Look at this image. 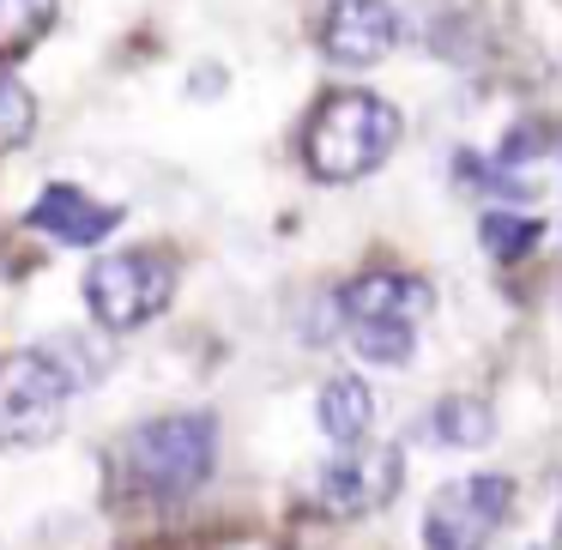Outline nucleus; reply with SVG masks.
Instances as JSON below:
<instances>
[{
	"label": "nucleus",
	"mask_w": 562,
	"mask_h": 550,
	"mask_svg": "<svg viewBox=\"0 0 562 550\" xmlns=\"http://www.w3.org/2000/svg\"><path fill=\"white\" fill-rule=\"evenodd\" d=\"M110 369V345L55 333L43 345H25L0 363V448H43L61 436L67 400L98 388Z\"/></svg>",
	"instance_id": "f257e3e1"
},
{
	"label": "nucleus",
	"mask_w": 562,
	"mask_h": 550,
	"mask_svg": "<svg viewBox=\"0 0 562 550\" xmlns=\"http://www.w3.org/2000/svg\"><path fill=\"white\" fill-rule=\"evenodd\" d=\"M400 110L363 86H345L315 103L303 127V164L315 182H363L400 146Z\"/></svg>",
	"instance_id": "f03ea898"
},
{
	"label": "nucleus",
	"mask_w": 562,
	"mask_h": 550,
	"mask_svg": "<svg viewBox=\"0 0 562 550\" xmlns=\"http://www.w3.org/2000/svg\"><path fill=\"white\" fill-rule=\"evenodd\" d=\"M218 460V417L212 412H170L151 424L127 429L115 448V472L134 496L151 502H182L212 478Z\"/></svg>",
	"instance_id": "7ed1b4c3"
},
{
	"label": "nucleus",
	"mask_w": 562,
	"mask_h": 550,
	"mask_svg": "<svg viewBox=\"0 0 562 550\" xmlns=\"http://www.w3.org/2000/svg\"><path fill=\"white\" fill-rule=\"evenodd\" d=\"M176 260L164 248H127V255H103L86 272V308L103 333H134L170 308L176 296Z\"/></svg>",
	"instance_id": "20e7f679"
},
{
	"label": "nucleus",
	"mask_w": 562,
	"mask_h": 550,
	"mask_svg": "<svg viewBox=\"0 0 562 550\" xmlns=\"http://www.w3.org/2000/svg\"><path fill=\"white\" fill-rule=\"evenodd\" d=\"M514 514V478L477 472L460 484H441L424 508V550H484Z\"/></svg>",
	"instance_id": "39448f33"
},
{
	"label": "nucleus",
	"mask_w": 562,
	"mask_h": 550,
	"mask_svg": "<svg viewBox=\"0 0 562 550\" xmlns=\"http://www.w3.org/2000/svg\"><path fill=\"white\" fill-rule=\"evenodd\" d=\"M405 484V460L393 441H369V448H357V441H345V453H333L327 465H321L315 478V496L327 514H339V520H357V514H381L393 496H400Z\"/></svg>",
	"instance_id": "423d86ee"
},
{
	"label": "nucleus",
	"mask_w": 562,
	"mask_h": 550,
	"mask_svg": "<svg viewBox=\"0 0 562 550\" xmlns=\"http://www.w3.org/2000/svg\"><path fill=\"white\" fill-rule=\"evenodd\" d=\"M333 303H339V327H375V321L424 327V315L436 308V284H429L424 272L375 267V272H357Z\"/></svg>",
	"instance_id": "0eeeda50"
},
{
	"label": "nucleus",
	"mask_w": 562,
	"mask_h": 550,
	"mask_svg": "<svg viewBox=\"0 0 562 550\" xmlns=\"http://www.w3.org/2000/svg\"><path fill=\"white\" fill-rule=\"evenodd\" d=\"M400 43V19L387 0H333L321 19V49L339 67H375Z\"/></svg>",
	"instance_id": "6e6552de"
},
{
	"label": "nucleus",
	"mask_w": 562,
	"mask_h": 550,
	"mask_svg": "<svg viewBox=\"0 0 562 550\" xmlns=\"http://www.w3.org/2000/svg\"><path fill=\"white\" fill-rule=\"evenodd\" d=\"M25 224L49 231L55 243L91 248V243H103L110 231H122V206H110V200L86 194V188H74V182H49L37 194V206L25 212Z\"/></svg>",
	"instance_id": "1a4fd4ad"
},
{
	"label": "nucleus",
	"mask_w": 562,
	"mask_h": 550,
	"mask_svg": "<svg viewBox=\"0 0 562 550\" xmlns=\"http://www.w3.org/2000/svg\"><path fill=\"white\" fill-rule=\"evenodd\" d=\"M315 417H321V429H327L333 441H363L369 424H375V393H369V381H357V375H333L327 388H321V400H315Z\"/></svg>",
	"instance_id": "9d476101"
},
{
	"label": "nucleus",
	"mask_w": 562,
	"mask_h": 550,
	"mask_svg": "<svg viewBox=\"0 0 562 550\" xmlns=\"http://www.w3.org/2000/svg\"><path fill=\"white\" fill-rule=\"evenodd\" d=\"M61 19V0H0V67H19Z\"/></svg>",
	"instance_id": "9b49d317"
},
{
	"label": "nucleus",
	"mask_w": 562,
	"mask_h": 550,
	"mask_svg": "<svg viewBox=\"0 0 562 550\" xmlns=\"http://www.w3.org/2000/svg\"><path fill=\"white\" fill-rule=\"evenodd\" d=\"M538 236H544V218H532V212H502L490 206L484 218H477V243L490 248V260H526L538 248Z\"/></svg>",
	"instance_id": "f8f14e48"
},
{
	"label": "nucleus",
	"mask_w": 562,
	"mask_h": 550,
	"mask_svg": "<svg viewBox=\"0 0 562 550\" xmlns=\"http://www.w3.org/2000/svg\"><path fill=\"white\" fill-rule=\"evenodd\" d=\"M436 436L448 441V448H484V441L496 436V412H490L484 400L453 393V400L436 405Z\"/></svg>",
	"instance_id": "ddd939ff"
},
{
	"label": "nucleus",
	"mask_w": 562,
	"mask_h": 550,
	"mask_svg": "<svg viewBox=\"0 0 562 550\" xmlns=\"http://www.w3.org/2000/svg\"><path fill=\"white\" fill-rule=\"evenodd\" d=\"M31 134H37V98H31V86H19L0 67V158H13L19 146H31Z\"/></svg>",
	"instance_id": "4468645a"
},
{
	"label": "nucleus",
	"mask_w": 562,
	"mask_h": 550,
	"mask_svg": "<svg viewBox=\"0 0 562 550\" xmlns=\"http://www.w3.org/2000/svg\"><path fill=\"white\" fill-rule=\"evenodd\" d=\"M351 333V345L369 357V363H387V369H400L405 357H412V345H417V327H400V321H375V327H345Z\"/></svg>",
	"instance_id": "2eb2a0df"
}]
</instances>
